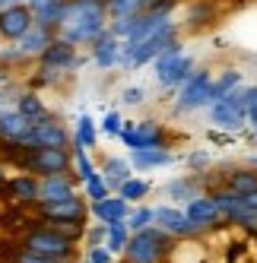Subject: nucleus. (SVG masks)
Instances as JSON below:
<instances>
[{"label":"nucleus","instance_id":"f257e3e1","mask_svg":"<svg viewBox=\"0 0 257 263\" xmlns=\"http://www.w3.org/2000/svg\"><path fill=\"white\" fill-rule=\"evenodd\" d=\"M108 29V7L105 0H67L61 23L54 35L77 48H89L99 32Z\"/></svg>","mask_w":257,"mask_h":263},{"label":"nucleus","instance_id":"f03ea898","mask_svg":"<svg viewBox=\"0 0 257 263\" xmlns=\"http://www.w3.org/2000/svg\"><path fill=\"white\" fill-rule=\"evenodd\" d=\"M175 39H181V23H178V20H172L165 29H159L156 35H150V39H143V42H137V45L124 42V45H121V70L131 73V70L150 67Z\"/></svg>","mask_w":257,"mask_h":263},{"label":"nucleus","instance_id":"7ed1b4c3","mask_svg":"<svg viewBox=\"0 0 257 263\" xmlns=\"http://www.w3.org/2000/svg\"><path fill=\"white\" fill-rule=\"evenodd\" d=\"M153 67V77H156V86L159 89H165V92H175L181 83H185L191 73H194V54H188L185 51V42L181 39H175L169 48H165L159 58L150 64Z\"/></svg>","mask_w":257,"mask_h":263},{"label":"nucleus","instance_id":"20e7f679","mask_svg":"<svg viewBox=\"0 0 257 263\" xmlns=\"http://www.w3.org/2000/svg\"><path fill=\"white\" fill-rule=\"evenodd\" d=\"M172 235H165L156 225H146V229L134 232L127 238V248H124V263H165L172 254Z\"/></svg>","mask_w":257,"mask_h":263},{"label":"nucleus","instance_id":"39448f33","mask_svg":"<svg viewBox=\"0 0 257 263\" xmlns=\"http://www.w3.org/2000/svg\"><path fill=\"white\" fill-rule=\"evenodd\" d=\"M213 102V70L207 67H194V73L175 89V108L191 115V111H200Z\"/></svg>","mask_w":257,"mask_h":263},{"label":"nucleus","instance_id":"423d86ee","mask_svg":"<svg viewBox=\"0 0 257 263\" xmlns=\"http://www.w3.org/2000/svg\"><path fill=\"white\" fill-rule=\"evenodd\" d=\"M42 222H45V219H42ZM23 248L39 251V254H45V257H54V260H64V263L73 260V241L64 238L61 232H54L48 222H45V225H35V229L26 232Z\"/></svg>","mask_w":257,"mask_h":263},{"label":"nucleus","instance_id":"0eeeda50","mask_svg":"<svg viewBox=\"0 0 257 263\" xmlns=\"http://www.w3.org/2000/svg\"><path fill=\"white\" fill-rule=\"evenodd\" d=\"M118 140L127 149H169V134H165V127L156 124L153 118L124 124L121 134H118Z\"/></svg>","mask_w":257,"mask_h":263},{"label":"nucleus","instance_id":"6e6552de","mask_svg":"<svg viewBox=\"0 0 257 263\" xmlns=\"http://www.w3.org/2000/svg\"><path fill=\"white\" fill-rule=\"evenodd\" d=\"M20 146H26V149H35V146H61V149H70V130L48 111L45 118L32 121L29 134L20 140Z\"/></svg>","mask_w":257,"mask_h":263},{"label":"nucleus","instance_id":"1a4fd4ad","mask_svg":"<svg viewBox=\"0 0 257 263\" xmlns=\"http://www.w3.org/2000/svg\"><path fill=\"white\" fill-rule=\"evenodd\" d=\"M121 45L124 39H118L112 29L99 32L89 45V64L96 70H121Z\"/></svg>","mask_w":257,"mask_h":263},{"label":"nucleus","instance_id":"9d476101","mask_svg":"<svg viewBox=\"0 0 257 263\" xmlns=\"http://www.w3.org/2000/svg\"><path fill=\"white\" fill-rule=\"evenodd\" d=\"M153 225L172 238H191L194 235V225L185 213V206H169V203L153 206Z\"/></svg>","mask_w":257,"mask_h":263},{"label":"nucleus","instance_id":"9b49d317","mask_svg":"<svg viewBox=\"0 0 257 263\" xmlns=\"http://www.w3.org/2000/svg\"><path fill=\"white\" fill-rule=\"evenodd\" d=\"M39 216L42 219H64V222H86L89 219V200L73 194L54 203H39Z\"/></svg>","mask_w":257,"mask_h":263},{"label":"nucleus","instance_id":"f8f14e48","mask_svg":"<svg viewBox=\"0 0 257 263\" xmlns=\"http://www.w3.org/2000/svg\"><path fill=\"white\" fill-rule=\"evenodd\" d=\"M185 213H188V219H191V225H194V235L210 232V229H216V225L223 222V216H219V206H216V200H213L210 194H197L194 200H188V203H185Z\"/></svg>","mask_w":257,"mask_h":263},{"label":"nucleus","instance_id":"ddd939ff","mask_svg":"<svg viewBox=\"0 0 257 263\" xmlns=\"http://www.w3.org/2000/svg\"><path fill=\"white\" fill-rule=\"evenodd\" d=\"M32 10L26 4H10L0 10V42H16L32 26Z\"/></svg>","mask_w":257,"mask_h":263},{"label":"nucleus","instance_id":"4468645a","mask_svg":"<svg viewBox=\"0 0 257 263\" xmlns=\"http://www.w3.org/2000/svg\"><path fill=\"white\" fill-rule=\"evenodd\" d=\"M51 42H54V29L32 23V26L26 29V35H20L13 45H16V51H20V58H23L26 64H32V61H39V54H42Z\"/></svg>","mask_w":257,"mask_h":263},{"label":"nucleus","instance_id":"2eb2a0df","mask_svg":"<svg viewBox=\"0 0 257 263\" xmlns=\"http://www.w3.org/2000/svg\"><path fill=\"white\" fill-rule=\"evenodd\" d=\"M73 194H77V178L70 172L39 178V203H54V200H64V197H73Z\"/></svg>","mask_w":257,"mask_h":263},{"label":"nucleus","instance_id":"dca6fc26","mask_svg":"<svg viewBox=\"0 0 257 263\" xmlns=\"http://www.w3.org/2000/svg\"><path fill=\"white\" fill-rule=\"evenodd\" d=\"M127 213H131V203L121 194H108L105 200L89 203V216L96 222H118V219H127Z\"/></svg>","mask_w":257,"mask_h":263},{"label":"nucleus","instance_id":"f3484780","mask_svg":"<svg viewBox=\"0 0 257 263\" xmlns=\"http://www.w3.org/2000/svg\"><path fill=\"white\" fill-rule=\"evenodd\" d=\"M219 16V7L216 0H191L188 4V13H185V23H181V29H191V32H200L216 23Z\"/></svg>","mask_w":257,"mask_h":263},{"label":"nucleus","instance_id":"a211bd4d","mask_svg":"<svg viewBox=\"0 0 257 263\" xmlns=\"http://www.w3.org/2000/svg\"><path fill=\"white\" fill-rule=\"evenodd\" d=\"M175 162L172 149H131L134 172H153V168H169Z\"/></svg>","mask_w":257,"mask_h":263},{"label":"nucleus","instance_id":"6ab92c4d","mask_svg":"<svg viewBox=\"0 0 257 263\" xmlns=\"http://www.w3.org/2000/svg\"><path fill=\"white\" fill-rule=\"evenodd\" d=\"M4 191L10 194L13 203H39V178L35 175H16V178H7Z\"/></svg>","mask_w":257,"mask_h":263},{"label":"nucleus","instance_id":"aec40b11","mask_svg":"<svg viewBox=\"0 0 257 263\" xmlns=\"http://www.w3.org/2000/svg\"><path fill=\"white\" fill-rule=\"evenodd\" d=\"M29 127H32V121L23 115V111H16V108L0 111V140L20 143V140L29 134Z\"/></svg>","mask_w":257,"mask_h":263},{"label":"nucleus","instance_id":"412c9836","mask_svg":"<svg viewBox=\"0 0 257 263\" xmlns=\"http://www.w3.org/2000/svg\"><path fill=\"white\" fill-rule=\"evenodd\" d=\"M70 146H83V149H96L99 146V124L93 115H83L77 118V127H73L70 134Z\"/></svg>","mask_w":257,"mask_h":263},{"label":"nucleus","instance_id":"4be33fe9","mask_svg":"<svg viewBox=\"0 0 257 263\" xmlns=\"http://www.w3.org/2000/svg\"><path fill=\"white\" fill-rule=\"evenodd\" d=\"M102 178L108 181V187H112V191H118V187L127 181L134 175V165H131V159H121V156H108L105 162H102Z\"/></svg>","mask_w":257,"mask_h":263},{"label":"nucleus","instance_id":"5701e85b","mask_svg":"<svg viewBox=\"0 0 257 263\" xmlns=\"http://www.w3.org/2000/svg\"><path fill=\"white\" fill-rule=\"evenodd\" d=\"M64 4H67V0H35V4L29 7V10H32V20L39 23V26L58 29L61 13H64Z\"/></svg>","mask_w":257,"mask_h":263},{"label":"nucleus","instance_id":"b1692460","mask_svg":"<svg viewBox=\"0 0 257 263\" xmlns=\"http://www.w3.org/2000/svg\"><path fill=\"white\" fill-rule=\"evenodd\" d=\"M213 200H216V206H219V216H223V222H232V216L245 206V194H238V191H232V187H219V191H213L210 194Z\"/></svg>","mask_w":257,"mask_h":263},{"label":"nucleus","instance_id":"393cba45","mask_svg":"<svg viewBox=\"0 0 257 263\" xmlns=\"http://www.w3.org/2000/svg\"><path fill=\"white\" fill-rule=\"evenodd\" d=\"M16 111H23L29 121H39V118L48 115V105H45V99L39 96V89H23L20 99H16Z\"/></svg>","mask_w":257,"mask_h":263},{"label":"nucleus","instance_id":"a878e982","mask_svg":"<svg viewBox=\"0 0 257 263\" xmlns=\"http://www.w3.org/2000/svg\"><path fill=\"white\" fill-rule=\"evenodd\" d=\"M127 238H131V229H127V222H124V219H118V222H105V248L112 251L115 257L124 254Z\"/></svg>","mask_w":257,"mask_h":263},{"label":"nucleus","instance_id":"bb28decb","mask_svg":"<svg viewBox=\"0 0 257 263\" xmlns=\"http://www.w3.org/2000/svg\"><path fill=\"white\" fill-rule=\"evenodd\" d=\"M162 191H165V197H169L172 203H188V200H194V197L200 194L194 178H172L169 184L162 187Z\"/></svg>","mask_w":257,"mask_h":263},{"label":"nucleus","instance_id":"cd10ccee","mask_svg":"<svg viewBox=\"0 0 257 263\" xmlns=\"http://www.w3.org/2000/svg\"><path fill=\"white\" fill-rule=\"evenodd\" d=\"M242 83H245V73H242V70H235V67L219 70L216 77H213V102L223 99L226 92H232L235 86H242ZM213 102H210V105H213Z\"/></svg>","mask_w":257,"mask_h":263},{"label":"nucleus","instance_id":"c85d7f7f","mask_svg":"<svg viewBox=\"0 0 257 263\" xmlns=\"http://www.w3.org/2000/svg\"><path fill=\"white\" fill-rule=\"evenodd\" d=\"M70 156H73V178H77L80 184L89 181L93 175H99L96 162L89 159V149H83V146H70Z\"/></svg>","mask_w":257,"mask_h":263},{"label":"nucleus","instance_id":"c756f323","mask_svg":"<svg viewBox=\"0 0 257 263\" xmlns=\"http://www.w3.org/2000/svg\"><path fill=\"white\" fill-rule=\"evenodd\" d=\"M226 187H232V191H238V194L257 191V172H254V165L251 168H232V172L226 175Z\"/></svg>","mask_w":257,"mask_h":263},{"label":"nucleus","instance_id":"7c9ffc66","mask_svg":"<svg viewBox=\"0 0 257 263\" xmlns=\"http://www.w3.org/2000/svg\"><path fill=\"white\" fill-rule=\"evenodd\" d=\"M150 191H153V184H150V181H143V178H134V175H131V178H127L115 194H121L127 203L134 206V203H143L146 197H150Z\"/></svg>","mask_w":257,"mask_h":263},{"label":"nucleus","instance_id":"2f4dec72","mask_svg":"<svg viewBox=\"0 0 257 263\" xmlns=\"http://www.w3.org/2000/svg\"><path fill=\"white\" fill-rule=\"evenodd\" d=\"M108 20H124V16H137L150 7V0H105Z\"/></svg>","mask_w":257,"mask_h":263},{"label":"nucleus","instance_id":"473e14b6","mask_svg":"<svg viewBox=\"0 0 257 263\" xmlns=\"http://www.w3.org/2000/svg\"><path fill=\"white\" fill-rule=\"evenodd\" d=\"M108 194H115V191L108 187V181L102 178V172H99V175H93L89 181H83V197H86L89 203H96V200H105Z\"/></svg>","mask_w":257,"mask_h":263},{"label":"nucleus","instance_id":"72a5a7b5","mask_svg":"<svg viewBox=\"0 0 257 263\" xmlns=\"http://www.w3.org/2000/svg\"><path fill=\"white\" fill-rule=\"evenodd\" d=\"M127 229H131V235L134 232H140V229H146V225H153V206H146V203H137L131 213H127Z\"/></svg>","mask_w":257,"mask_h":263},{"label":"nucleus","instance_id":"f704fd0d","mask_svg":"<svg viewBox=\"0 0 257 263\" xmlns=\"http://www.w3.org/2000/svg\"><path fill=\"white\" fill-rule=\"evenodd\" d=\"M54 232H61L64 238H70L73 244H77L83 235H86V222H64V219H45Z\"/></svg>","mask_w":257,"mask_h":263},{"label":"nucleus","instance_id":"c9c22d12","mask_svg":"<svg viewBox=\"0 0 257 263\" xmlns=\"http://www.w3.org/2000/svg\"><path fill=\"white\" fill-rule=\"evenodd\" d=\"M118 102H121L124 108H140V105L146 102V89H143V86H124V89L118 92Z\"/></svg>","mask_w":257,"mask_h":263},{"label":"nucleus","instance_id":"e433bc0d","mask_svg":"<svg viewBox=\"0 0 257 263\" xmlns=\"http://www.w3.org/2000/svg\"><path fill=\"white\" fill-rule=\"evenodd\" d=\"M121 127H124V118H121V111H105V118H102V124H99V130H102V134H105V137H115V140H118Z\"/></svg>","mask_w":257,"mask_h":263},{"label":"nucleus","instance_id":"4c0bfd02","mask_svg":"<svg viewBox=\"0 0 257 263\" xmlns=\"http://www.w3.org/2000/svg\"><path fill=\"white\" fill-rule=\"evenodd\" d=\"M13 263H64V260H54V257H45V254H39V251H29V248H16V254H13Z\"/></svg>","mask_w":257,"mask_h":263},{"label":"nucleus","instance_id":"58836bf2","mask_svg":"<svg viewBox=\"0 0 257 263\" xmlns=\"http://www.w3.org/2000/svg\"><path fill=\"white\" fill-rule=\"evenodd\" d=\"M20 86H16V80L4 83L0 86V111H7V108H16V99H20Z\"/></svg>","mask_w":257,"mask_h":263},{"label":"nucleus","instance_id":"ea45409f","mask_svg":"<svg viewBox=\"0 0 257 263\" xmlns=\"http://www.w3.org/2000/svg\"><path fill=\"white\" fill-rule=\"evenodd\" d=\"M86 260L93 263H115V254L105 248V244H96V248H86Z\"/></svg>","mask_w":257,"mask_h":263},{"label":"nucleus","instance_id":"a19ab883","mask_svg":"<svg viewBox=\"0 0 257 263\" xmlns=\"http://www.w3.org/2000/svg\"><path fill=\"white\" fill-rule=\"evenodd\" d=\"M83 241H86V248H96V244H105V222L93 225V229L86 225V235H83Z\"/></svg>","mask_w":257,"mask_h":263},{"label":"nucleus","instance_id":"79ce46f5","mask_svg":"<svg viewBox=\"0 0 257 263\" xmlns=\"http://www.w3.org/2000/svg\"><path fill=\"white\" fill-rule=\"evenodd\" d=\"M185 162L191 165V172H204V168L210 165V156H207V153H188Z\"/></svg>","mask_w":257,"mask_h":263},{"label":"nucleus","instance_id":"37998d69","mask_svg":"<svg viewBox=\"0 0 257 263\" xmlns=\"http://www.w3.org/2000/svg\"><path fill=\"white\" fill-rule=\"evenodd\" d=\"M178 4H181V0H150V7H146V10H156V13H172V16H175Z\"/></svg>","mask_w":257,"mask_h":263},{"label":"nucleus","instance_id":"c03bdc74","mask_svg":"<svg viewBox=\"0 0 257 263\" xmlns=\"http://www.w3.org/2000/svg\"><path fill=\"white\" fill-rule=\"evenodd\" d=\"M245 127H248V130H251V137H254V140H257V105H254V108H251V111H248V121H245Z\"/></svg>","mask_w":257,"mask_h":263},{"label":"nucleus","instance_id":"a18cd8bd","mask_svg":"<svg viewBox=\"0 0 257 263\" xmlns=\"http://www.w3.org/2000/svg\"><path fill=\"white\" fill-rule=\"evenodd\" d=\"M10 80H13V67L0 61V86H4V83H10Z\"/></svg>","mask_w":257,"mask_h":263},{"label":"nucleus","instance_id":"49530a36","mask_svg":"<svg viewBox=\"0 0 257 263\" xmlns=\"http://www.w3.org/2000/svg\"><path fill=\"white\" fill-rule=\"evenodd\" d=\"M4 184H7V168L0 165V187H4Z\"/></svg>","mask_w":257,"mask_h":263},{"label":"nucleus","instance_id":"de8ad7c7","mask_svg":"<svg viewBox=\"0 0 257 263\" xmlns=\"http://www.w3.org/2000/svg\"><path fill=\"white\" fill-rule=\"evenodd\" d=\"M10 4H20V0H0V10H4V7H10Z\"/></svg>","mask_w":257,"mask_h":263},{"label":"nucleus","instance_id":"09e8293b","mask_svg":"<svg viewBox=\"0 0 257 263\" xmlns=\"http://www.w3.org/2000/svg\"><path fill=\"white\" fill-rule=\"evenodd\" d=\"M251 165H254V168H257V156H251Z\"/></svg>","mask_w":257,"mask_h":263},{"label":"nucleus","instance_id":"8fccbe9b","mask_svg":"<svg viewBox=\"0 0 257 263\" xmlns=\"http://www.w3.org/2000/svg\"><path fill=\"white\" fill-rule=\"evenodd\" d=\"M80 263H93V260H86V257H83V260H80Z\"/></svg>","mask_w":257,"mask_h":263}]
</instances>
